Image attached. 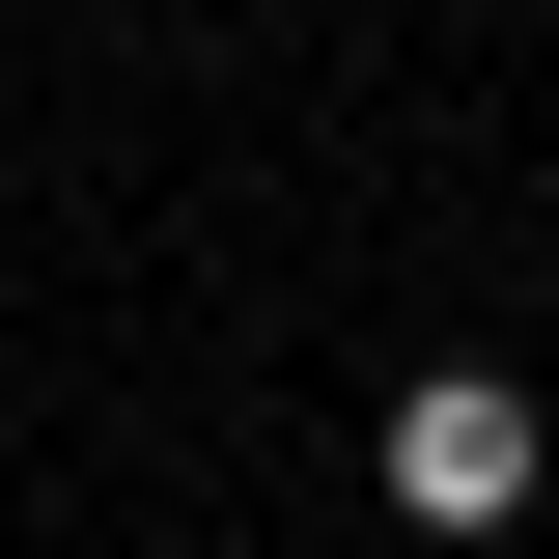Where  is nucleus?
Returning <instances> with one entry per match:
<instances>
[{
    "mask_svg": "<svg viewBox=\"0 0 559 559\" xmlns=\"http://www.w3.org/2000/svg\"><path fill=\"white\" fill-rule=\"evenodd\" d=\"M392 503L419 532H503V503H532V392H503V364H419L392 392Z\"/></svg>",
    "mask_w": 559,
    "mask_h": 559,
    "instance_id": "obj_1",
    "label": "nucleus"
}]
</instances>
